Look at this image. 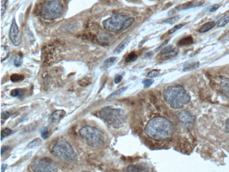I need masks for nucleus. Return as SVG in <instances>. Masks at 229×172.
<instances>
[{"instance_id":"obj_1","label":"nucleus","mask_w":229,"mask_h":172,"mask_svg":"<svg viewBox=\"0 0 229 172\" xmlns=\"http://www.w3.org/2000/svg\"><path fill=\"white\" fill-rule=\"evenodd\" d=\"M145 129V134L151 139L162 140L172 135L173 126L168 120L158 117L149 121Z\"/></svg>"},{"instance_id":"obj_2","label":"nucleus","mask_w":229,"mask_h":172,"mask_svg":"<svg viewBox=\"0 0 229 172\" xmlns=\"http://www.w3.org/2000/svg\"><path fill=\"white\" fill-rule=\"evenodd\" d=\"M163 95L166 103L173 109L182 108L191 100L190 95L181 85L168 87L163 92Z\"/></svg>"},{"instance_id":"obj_3","label":"nucleus","mask_w":229,"mask_h":172,"mask_svg":"<svg viewBox=\"0 0 229 172\" xmlns=\"http://www.w3.org/2000/svg\"><path fill=\"white\" fill-rule=\"evenodd\" d=\"M52 153L55 157L65 162H72L76 161L77 154L71 144L65 139H57L52 148Z\"/></svg>"},{"instance_id":"obj_4","label":"nucleus","mask_w":229,"mask_h":172,"mask_svg":"<svg viewBox=\"0 0 229 172\" xmlns=\"http://www.w3.org/2000/svg\"><path fill=\"white\" fill-rule=\"evenodd\" d=\"M80 137L93 148H100L104 144L105 137L103 132L98 128L87 125L79 130Z\"/></svg>"},{"instance_id":"obj_5","label":"nucleus","mask_w":229,"mask_h":172,"mask_svg":"<svg viewBox=\"0 0 229 172\" xmlns=\"http://www.w3.org/2000/svg\"><path fill=\"white\" fill-rule=\"evenodd\" d=\"M99 114L102 119L116 129L122 127L125 121L123 111L118 109L105 108L100 110Z\"/></svg>"},{"instance_id":"obj_6","label":"nucleus","mask_w":229,"mask_h":172,"mask_svg":"<svg viewBox=\"0 0 229 172\" xmlns=\"http://www.w3.org/2000/svg\"><path fill=\"white\" fill-rule=\"evenodd\" d=\"M63 10V5L61 2L59 0H51L43 6L42 16L46 19H55L61 15Z\"/></svg>"},{"instance_id":"obj_7","label":"nucleus","mask_w":229,"mask_h":172,"mask_svg":"<svg viewBox=\"0 0 229 172\" xmlns=\"http://www.w3.org/2000/svg\"><path fill=\"white\" fill-rule=\"evenodd\" d=\"M128 17L123 14H116L103 22L104 28L110 32H122L124 23Z\"/></svg>"},{"instance_id":"obj_8","label":"nucleus","mask_w":229,"mask_h":172,"mask_svg":"<svg viewBox=\"0 0 229 172\" xmlns=\"http://www.w3.org/2000/svg\"><path fill=\"white\" fill-rule=\"evenodd\" d=\"M34 172H55L58 171V167L51 159L44 158L35 160L31 166Z\"/></svg>"},{"instance_id":"obj_9","label":"nucleus","mask_w":229,"mask_h":172,"mask_svg":"<svg viewBox=\"0 0 229 172\" xmlns=\"http://www.w3.org/2000/svg\"><path fill=\"white\" fill-rule=\"evenodd\" d=\"M10 38L14 45L18 46L21 43V36L19 30L16 22L15 18H14L11 26L10 31Z\"/></svg>"},{"instance_id":"obj_10","label":"nucleus","mask_w":229,"mask_h":172,"mask_svg":"<svg viewBox=\"0 0 229 172\" xmlns=\"http://www.w3.org/2000/svg\"><path fill=\"white\" fill-rule=\"evenodd\" d=\"M177 116L179 121L186 125H193L196 120V117L188 111H182L177 114Z\"/></svg>"},{"instance_id":"obj_11","label":"nucleus","mask_w":229,"mask_h":172,"mask_svg":"<svg viewBox=\"0 0 229 172\" xmlns=\"http://www.w3.org/2000/svg\"><path fill=\"white\" fill-rule=\"evenodd\" d=\"M65 113V111L63 110H59L54 112L49 117L48 119L49 123L52 125L57 124L64 117Z\"/></svg>"},{"instance_id":"obj_12","label":"nucleus","mask_w":229,"mask_h":172,"mask_svg":"<svg viewBox=\"0 0 229 172\" xmlns=\"http://www.w3.org/2000/svg\"><path fill=\"white\" fill-rule=\"evenodd\" d=\"M179 53V49L176 47H174L172 45H168L164 47L160 52L161 54L162 55H166L169 57L176 56L178 55Z\"/></svg>"},{"instance_id":"obj_13","label":"nucleus","mask_w":229,"mask_h":172,"mask_svg":"<svg viewBox=\"0 0 229 172\" xmlns=\"http://www.w3.org/2000/svg\"><path fill=\"white\" fill-rule=\"evenodd\" d=\"M131 40V38L130 36H128L121 43L116 47L114 51V54H118L121 53L125 49V48L127 46Z\"/></svg>"},{"instance_id":"obj_14","label":"nucleus","mask_w":229,"mask_h":172,"mask_svg":"<svg viewBox=\"0 0 229 172\" xmlns=\"http://www.w3.org/2000/svg\"><path fill=\"white\" fill-rule=\"evenodd\" d=\"M221 89L226 96L229 98V78H223L221 79Z\"/></svg>"},{"instance_id":"obj_15","label":"nucleus","mask_w":229,"mask_h":172,"mask_svg":"<svg viewBox=\"0 0 229 172\" xmlns=\"http://www.w3.org/2000/svg\"><path fill=\"white\" fill-rule=\"evenodd\" d=\"M128 172H148L149 170L146 167L142 165H135L129 166L126 169Z\"/></svg>"},{"instance_id":"obj_16","label":"nucleus","mask_w":229,"mask_h":172,"mask_svg":"<svg viewBox=\"0 0 229 172\" xmlns=\"http://www.w3.org/2000/svg\"><path fill=\"white\" fill-rule=\"evenodd\" d=\"M10 48L8 46L2 45L1 47V62L5 61L10 55Z\"/></svg>"},{"instance_id":"obj_17","label":"nucleus","mask_w":229,"mask_h":172,"mask_svg":"<svg viewBox=\"0 0 229 172\" xmlns=\"http://www.w3.org/2000/svg\"><path fill=\"white\" fill-rule=\"evenodd\" d=\"M128 87H125L123 88H121L117 90V91H115L113 92L111 94H110L108 97L106 98V100L108 101H110L112 100L113 99L117 97L118 96H120V95L122 94L123 93L125 92L127 90Z\"/></svg>"},{"instance_id":"obj_18","label":"nucleus","mask_w":229,"mask_h":172,"mask_svg":"<svg viewBox=\"0 0 229 172\" xmlns=\"http://www.w3.org/2000/svg\"><path fill=\"white\" fill-rule=\"evenodd\" d=\"M216 23L215 21L209 22L206 23L202 26V27L199 29V32L201 33L207 32L213 28L215 25Z\"/></svg>"},{"instance_id":"obj_19","label":"nucleus","mask_w":229,"mask_h":172,"mask_svg":"<svg viewBox=\"0 0 229 172\" xmlns=\"http://www.w3.org/2000/svg\"><path fill=\"white\" fill-rule=\"evenodd\" d=\"M193 43V39L191 36H189L182 39L179 41L178 45L179 46H186L190 45Z\"/></svg>"},{"instance_id":"obj_20","label":"nucleus","mask_w":229,"mask_h":172,"mask_svg":"<svg viewBox=\"0 0 229 172\" xmlns=\"http://www.w3.org/2000/svg\"><path fill=\"white\" fill-rule=\"evenodd\" d=\"M199 63L198 62H195L194 63H190V64H187L185 65L183 71L184 72H189V71H192V70H195L199 67Z\"/></svg>"},{"instance_id":"obj_21","label":"nucleus","mask_w":229,"mask_h":172,"mask_svg":"<svg viewBox=\"0 0 229 172\" xmlns=\"http://www.w3.org/2000/svg\"><path fill=\"white\" fill-rule=\"evenodd\" d=\"M24 76L22 75H20L18 74H14L11 76L10 77V80L14 83L20 82L23 80L24 79Z\"/></svg>"},{"instance_id":"obj_22","label":"nucleus","mask_w":229,"mask_h":172,"mask_svg":"<svg viewBox=\"0 0 229 172\" xmlns=\"http://www.w3.org/2000/svg\"><path fill=\"white\" fill-rule=\"evenodd\" d=\"M12 59L13 61L14 62V65L16 67H20L22 64L23 60H22V57L20 55H14V56L12 57Z\"/></svg>"},{"instance_id":"obj_23","label":"nucleus","mask_w":229,"mask_h":172,"mask_svg":"<svg viewBox=\"0 0 229 172\" xmlns=\"http://www.w3.org/2000/svg\"><path fill=\"white\" fill-rule=\"evenodd\" d=\"M134 22L135 18H128L124 23L123 27L122 29V32L130 27L134 23Z\"/></svg>"},{"instance_id":"obj_24","label":"nucleus","mask_w":229,"mask_h":172,"mask_svg":"<svg viewBox=\"0 0 229 172\" xmlns=\"http://www.w3.org/2000/svg\"><path fill=\"white\" fill-rule=\"evenodd\" d=\"M23 91L21 89H14L10 92V95L12 97H21L23 96Z\"/></svg>"},{"instance_id":"obj_25","label":"nucleus","mask_w":229,"mask_h":172,"mask_svg":"<svg viewBox=\"0 0 229 172\" xmlns=\"http://www.w3.org/2000/svg\"><path fill=\"white\" fill-rule=\"evenodd\" d=\"M117 58L116 57H111L106 59L104 63V66L107 68H109L112 66L117 61Z\"/></svg>"},{"instance_id":"obj_26","label":"nucleus","mask_w":229,"mask_h":172,"mask_svg":"<svg viewBox=\"0 0 229 172\" xmlns=\"http://www.w3.org/2000/svg\"><path fill=\"white\" fill-rule=\"evenodd\" d=\"M41 139L39 138H36L31 141L28 146L29 148H34L39 147L41 144Z\"/></svg>"},{"instance_id":"obj_27","label":"nucleus","mask_w":229,"mask_h":172,"mask_svg":"<svg viewBox=\"0 0 229 172\" xmlns=\"http://www.w3.org/2000/svg\"><path fill=\"white\" fill-rule=\"evenodd\" d=\"M138 56L137 54H136L135 53L132 52L131 53L128 55L127 57L126 58L125 61L127 63H129V62H134L137 59Z\"/></svg>"},{"instance_id":"obj_28","label":"nucleus","mask_w":229,"mask_h":172,"mask_svg":"<svg viewBox=\"0 0 229 172\" xmlns=\"http://www.w3.org/2000/svg\"><path fill=\"white\" fill-rule=\"evenodd\" d=\"M12 132V131L11 129H9V128H5V129H2L1 133V140H2L5 137L10 135V134H11Z\"/></svg>"},{"instance_id":"obj_29","label":"nucleus","mask_w":229,"mask_h":172,"mask_svg":"<svg viewBox=\"0 0 229 172\" xmlns=\"http://www.w3.org/2000/svg\"><path fill=\"white\" fill-rule=\"evenodd\" d=\"M90 83L91 81H90V79L87 77L83 78L78 82V84L81 87H86L90 84Z\"/></svg>"},{"instance_id":"obj_30","label":"nucleus","mask_w":229,"mask_h":172,"mask_svg":"<svg viewBox=\"0 0 229 172\" xmlns=\"http://www.w3.org/2000/svg\"><path fill=\"white\" fill-rule=\"evenodd\" d=\"M229 22V16L223 18L220 20L218 23V26L219 27H223L225 26Z\"/></svg>"},{"instance_id":"obj_31","label":"nucleus","mask_w":229,"mask_h":172,"mask_svg":"<svg viewBox=\"0 0 229 172\" xmlns=\"http://www.w3.org/2000/svg\"><path fill=\"white\" fill-rule=\"evenodd\" d=\"M160 70H153L148 73L146 76L148 78H154L160 74Z\"/></svg>"},{"instance_id":"obj_32","label":"nucleus","mask_w":229,"mask_h":172,"mask_svg":"<svg viewBox=\"0 0 229 172\" xmlns=\"http://www.w3.org/2000/svg\"><path fill=\"white\" fill-rule=\"evenodd\" d=\"M179 17H174L173 18H168L163 21V23H168V24H172L175 23L177 21L179 20Z\"/></svg>"},{"instance_id":"obj_33","label":"nucleus","mask_w":229,"mask_h":172,"mask_svg":"<svg viewBox=\"0 0 229 172\" xmlns=\"http://www.w3.org/2000/svg\"><path fill=\"white\" fill-rule=\"evenodd\" d=\"M41 134L42 137L43 139H46L48 138L49 136V131L47 127H44L42 129L41 131Z\"/></svg>"},{"instance_id":"obj_34","label":"nucleus","mask_w":229,"mask_h":172,"mask_svg":"<svg viewBox=\"0 0 229 172\" xmlns=\"http://www.w3.org/2000/svg\"><path fill=\"white\" fill-rule=\"evenodd\" d=\"M183 26L184 25H183V24H179L175 26H174V27H173V28L169 30V31H168V34L170 35L174 33L175 31H177V30H179V29L182 28Z\"/></svg>"},{"instance_id":"obj_35","label":"nucleus","mask_w":229,"mask_h":172,"mask_svg":"<svg viewBox=\"0 0 229 172\" xmlns=\"http://www.w3.org/2000/svg\"><path fill=\"white\" fill-rule=\"evenodd\" d=\"M142 83L145 88H148L153 84L154 83V80L152 79H146V80H145Z\"/></svg>"},{"instance_id":"obj_36","label":"nucleus","mask_w":229,"mask_h":172,"mask_svg":"<svg viewBox=\"0 0 229 172\" xmlns=\"http://www.w3.org/2000/svg\"><path fill=\"white\" fill-rule=\"evenodd\" d=\"M10 113L8 111H3L1 113V118L2 119L6 120L8 119L10 116Z\"/></svg>"},{"instance_id":"obj_37","label":"nucleus","mask_w":229,"mask_h":172,"mask_svg":"<svg viewBox=\"0 0 229 172\" xmlns=\"http://www.w3.org/2000/svg\"><path fill=\"white\" fill-rule=\"evenodd\" d=\"M7 1V0H2V8H1L2 15L4 14L6 9V5Z\"/></svg>"},{"instance_id":"obj_38","label":"nucleus","mask_w":229,"mask_h":172,"mask_svg":"<svg viewBox=\"0 0 229 172\" xmlns=\"http://www.w3.org/2000/svg\"><path fill=\"white\" fill-rule=\"evenodd\" d=\"M10 149V148L9 146H5V145L2 146V148H1V156H2L3 154H4L6 152L9 151Z\"/></svg>"},{"instance_id":"obj_39","label":"nucleus","mask_w":229,"mask_h":172,"mask_svg":"<svg viewBox=\"0 0 229 172\" xmlns=\"http://www.w3.org/2000/svg\"><path fill=\"white\" fill-rule=\"evenodd\" d=\"M123 79V76L121 75H117L115 77V83L116 84H119L121 81Z\"/></svg>"},{"instance_id":"obj_40","label":"nucleus","mask_w":229,"mask_h":172,"mask_svg":"<svg viewBox=\"0 0 229 172\" xmlns=\"http://www.w3.org/2000/svg\"><path fill=\"white\" fill-rule=\"evenodd\" d=\"M169 39H166V40L165 41H164V42H163L160 45V46H159V47H157V48H156V50H155V51H159V50H160L161 49H162V48H164V47L166 46V44H167V43L169 42Z\"/></svg>"},{"instance_id":"obj_41","label":"nucleus","mask_w":229,"mask_h":172,"mask_svg":"<svg viewBox=\"0 0 229 172\" xmlns=\"http://www.w3.org/2000/svg\"><path fill=\"white\" fill-rule=\"evenodd\" d=\"M219 5L218 4L214 5V6H213L211 7V10H210V11L214 12L215 11L217 10L219 8Z\"/></svg>"},{"instance_id":"obj_42","label":"nucleus","mask_w":229,"mask_h":172,"mask_svg":"<svg viewBox=\"0 0 229 172\" xmlns=\"http://www.w3.org/2000/svg\"><path fill=\"white\" fill-rule=\"evenodd\" d=\"M225 131L226 133H229V119H228L226 121V127H225Z\"/></svg>"},{"instance_id":"obj_43","label":"nucleus","mask_w":229,"mask_h":172,"mask_svg":"<svg viewBox=\"0 0 229 172\" xmlns=\"http://www.w3.org/2000/svg\"><path fill=\"white\" fill-rule=\"evenodd\" d=\"M7 167V165H6V164H2V166H1V172H5Z\"/></svg>"},{"instance_id":"obj_44","label":"nucleus","mask_w":229,"mask_h":172,"mask_svg":"<svg viewBox=\"0 0 229 172\" xmlns=\"http://www.w3.org/2000/svg\"><path fill=\"white\" fill-rule=\"evenodd\" d=\"M152 53H150V52H149V53H146V54H145V57H151L152 55Z\"/></svg>"}]
</instances>
